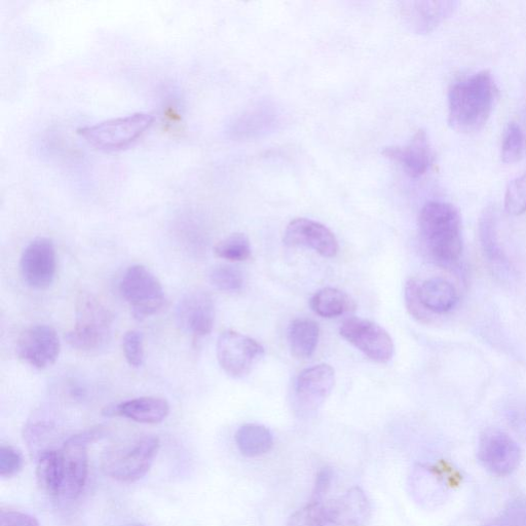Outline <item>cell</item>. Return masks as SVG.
<instances>
[{"mask_svg": "<svg viewBox=\"0 0 526 526\" xmlns=\"http://www.w3.org/2000/svg\"><path fill=\"white\" fill-rule=\"evenodd\" d=\"M500 97L490 71H480L456 82L448 93V123L454 130L472 134L481 131Z\"/></svg>", "mask_w": 526, "mask_h": 526, "instance_id": "6da1fadb", "label": "cell"}, {"mask_svg": "<svg viewBox=\"0 0 526 526\" xmlns=\"http://www.w3.org/2000/svg\"><path fill=\"white\" fill-rule=\"evenodd\" d=\"M423 243L442 266H452L463 253L462 220L458 209L448 203H427L419 216Z\"/></svg>", "mask_w": 526, "mask_h": 526, "instance_id": "7a4b0ae2", "label": "cell"}, {"mask_svg": "<svg viewBox=\"0 0 526 526\" xmlns=\"http://www.w3.org/2000/svg\"><path fill=\"white\" fill-rule=\"evenodd\" d=\"M114 316L93 294L82 292L75 305V325L66 335L67 344L78 351L96 352L111 340Z\"/></svg>", "mask_w": 526, "mask_h": 526, "instance_id": "3957f363", "label": "cell"}, {"mask_svg": "<svg viewBox=\"0 0 526 526\" xmlns=\"http://www.w3.org/2000/svg\"><path fill=\"white\" fill-rule=\"evenodd\" d=\"M160 440L156 436H144L133 442L111 447L101 459L103 473L123 483L143 478L159 453Z\"/></svg>", "mask_w": 526, "mask_h": 526, "instance_id": "277c9868", "label": "cell"}, {"mask_svg": "<svg viewBox=\"0 0 526 526\" xmlns=\"http://www.w3.org/2000/svg\"><path fill=\"white\" fill-rule=\"evenodd\" d=\"M156 119L146 112L111 119L78 130L91 146L103 152H118L129 147L153 127Z\"/></svg>", "mask_w": 526, "mask_h": 526, "instance_id": "5b68a950", "label": "cell"}, {"mask_svg": "<svg viewBox=\"0 0 526 526\" xmlns=\"http://www.w3.org/2000/svg\"><path fill=\"white\" fill-rule=\"evenodd\" d=\"M120 289L138 320L158 314L165 304L162 283L144 266L130 267L122 278Z\"/></svg>", "mask_w": 526, "mask_h": 526, "instance_id": "8992f818", "label": "cell"}, {"mask_svg": "<svg viewBox=\"0 0 526 526\" xmlns=\"http://www.w3.org/2000/svg\"><path fill=\"white\" fill-rule=\"evenodd\" d=\"M216 350L220 367L233 379L247 377L265 357V349L259 343L233 330L219 335Z\"/></svg>", "mask_w": 526, "mask_h": 526, "instance_id": "52a82bcc", "label": "cell"}, {"mask_svg": "<svg viewBox=\"0 0 526 526\" xmlns=\"http://www.w3.org/2000/svg\"><path fill=\"white\" fill-rule=\"evenodd\" d=\"M101 435V429H90L70 437L63 444L60 450L64 468L62 495L68 500H75L83 493L89 472L88 447Z\"/></svg>", "mask_w": 526, "mask_h": 526, "instance_id": "ba28073f", "label": "cell"}, {"mask_svg": "<svg viewBox=\"0 0 526 526\" xmlns=\"http://www.w3.org/2000/svg\"><path fill=\"white\" fill-rule=\"evenodd\" d=\"M340 333L346 341L374 362L385 364L394 356L392 337L377 323L350 318L343 323Z\"/></svg>", "mask_w": 526, "mask_h": 526, "instance_id": "9c48e42d", "label": "cell"}, {"mask_svg": "<svg viewBox=\"0 0 526 526\" xmlns=\"http://www.w3.org/2000/svg\"><path fill=\"white\" fill-rule=\"evenodd\" d=\"M478 460L492 474L511 475L521 462V449L507 433L498 429L484 431L479 439Z\"/></svg>", "mask_w": 526, "mask_h": 526, "instance_id": "30bf717a", "label": "cell"}, {"mask_svg": "<svg viewBox=\"0 0 526 526\" xmlns=\"http://www.w3.org/2000/svg\"><path fill=\"white\" fill-rule=\"evenodd\" d=\"M20 272L24 283L35 290L48 289L57 272V256L54 243L49 238H36L24 249L20 260Z\"/></svg>", "mask_w": 526, "mask_h": 526, "instance_id": "8fae6325", "label": "cell"}, {"mask_svg": "<svg viewBox=\"0 0 526 526\" xmlns=\"http://www.w3.org/2000/svg\"><path fill=\"white\" fill-rule=\"evenodd\" d=\"M335 385V371L327 364H319L300 372L295 382V407L299 415L309 416L331 394Z\"/></svg>", "mask_w": 526, "mask_h": 526, "instance_id": "7c38bea8", "label": "cell"}, {"mask_svg": "<svg viewBox=\"0 0 526 526\" xmlns=\"http://www.w3.org/2000/svg\"><path fill=\"white\" fill-rule=\"evenodd\" d=\"M61 344L56 330L49 325H34L19 337L17 353L21 360L37 369H46L58 359Z\"/></svg>", "mask_w": 526, "mask_h": 526, "instance_id": "4fadbf2b", "label": "cell"}, {"mask_svg": "<svg viewBox=\"0 0 526 526\" xmlns=\"http://www.w3.org/2000/svg\"><path fill=\"white\" fill-rule=\"evenodd\" d=\"M215 315L214 300L203 290L185 293L179 300L176 310L177 322L181 329L197 340L212 332Z\"/></svg>", "mask_w": 526, "mask_h": 526, "instance_id": "5bb4252c", "label": "cell"}, {"mask_svg": "<svg viewBox=\"0 0 526 526\" xmlns=\"http://www.w3.org/2000/svg\"><path fill=\"white\" fill-rule=\"evenodd\" d=\"M284 243L290 247L311 248L327 258L336 256L338 252L334 234L324 224L308 218L290 221L284 233Z\"/></svg>", "mask_w": 526, "mask_h": 526, "instance_id": "9a60e30c", "label": "cell"}, {"mask_svg": "<svg viewBox=\"0 0 526 526\" xmlns=\"http://www.w3.org/2000/svg\"><path fill=\"white\" fill-rule=\"evenodd\" d=\"M383 155L399 164L411 178L425 175L433 163L430 140L423 129L413 135L408 144L385 148Z\"/></svg>", "mask_w": 526, "mask_h": 526, "instance_id": "2e32d148", "label": "cell"}, {"mask_svg": "<svg viewBox=\"0 0 526 526\" xmlns=\"http://www.w3.org/2000/svg\"><path fill=\"white\" fill-rule=\"evenodd\" d=\"M170 412L168 401L160 397H140L108 406L104 410L106 417H123L140 424L162 423Z\"/></svg>", "mask_w": 526, "mask_h": 526, "instance_id": "e0dca14e", "label": "cell"}, {"mask_svg": "<svg viewBox=\"0 0 526 526\" xmlns=\"http://www.w3.org/2000/svg\"><path fill=\"white\" fill-rule=\"evenodd\" d=\"M401 15L416 32L427 33L449 18L458 7L456 2H405Z\"/></svg>", "mask_w": 526, "mask_h": 526, "instance_id": "ac0fdd59", "label": "cell"}, {"mask_svg": "<svg viewBox=\"0 0 526 526\" xmlns=\"http://www.w3.org/2000/svg\"><path fill=\"white\" fill-rule=\"evenodd\" d=\"M328 505L341 526H365L370 518V503L360 487L351 488Z\"/></svg>", "mask_w": 526, "mask_h": 526, "instance_id": "d6986e66", "label": "cell"}, {"mask_svg": "<svg viewBox=\"0 0 526 526\" xmlns=\"http://www.w3.org/2000/svg\"><path fill=\"white\" fill-rule=\"evenodd\" d=\"M419 293L424 307L433 315L453 311L459 294L456 287L442 278H433L420 284Z\"/></svg>", "mask_w": 526, "mask_h": 526, "instance_id": "ffe728a7", "label": "cell"}, {"mask_svg": "<svg viewBox=\"0 0 526 526\" xmlns=\"http://www.w3.org/2000/svg\"><path fill=\"white\" fill-rule=\"evenodd\" d=\"M320 328L317 322L308 318L295 319L288 331L292 355L300 360L311 358L319 343Z\"/></svg>", "mask_w": 526, "mask_h": 526, "instance_id": "44dd1931", "label": "cell"}, {"mask_svg": "<svg viewBox=\"0 0 526 526\" xmlns=\"http://www.w3.org/2000/svg\"><path fill=\"white\" fill-rule=\"evenodd\" d=\"M36 476L43 490L50 496L62 494L64 484V468L61 452L45 450L37 462Z\"/></svg>", "mask_w": 526, "mask_h": 526, "instance_id": "7402d4cb", "label": "cell"}, {"mask_svg": "<svg viewBox=\"0 0 526 526\" xmlns=\"http://www.w3.org/2000/svg\"><path fill=\"white\" fill-rule=\"evenodd\" d=\"M240 453L247 458L266 455L274 445V437L265 426L248 424L242 426L235 436Z\"/></svg>", "mask_w": 526, "mask_h": 526, "instance_id": "603a6c76", "label": "cell"}, {"mask_svg": "<svg viewBox=\"0 0 526 526\" xmlns=\"http://www.w3.org/2000/svg\"><path fill=\"white\" fill-rule=\"evenodd\" d=\"M313 311L323 318H335L354 311V300L345 292L335 288H323L311 299Z\"/></svg>", "mask_w": 526, "mask_h": 526, "instance_id": "cb8c5ba5", "label": "cell"}, {"mask_svg": "<svg viewBox=\"0 0 526 526\" xmlns=\"http://www.w3.org/2000/svg\"><path fill=\"white\" fill-rule=\"evenodd\" d=\"M287 526H341L328 503L311 502L298 510L288 520Z\"/></svg>", "mask_w": 526, "mask_h": 526, "instance_id": "d4e9b609", "label": "cell"}, {"mask_svg": "<svg viewBox=\"0 0 526 526\" xmlns=\"http://www.w3.org/2000/svg\"><path fill=\"white\" fill-rule=\"evenodd\" d=\"M496 214L493 209H486L479 222V236L484 252L491 260L502 261L503 253L497 239Z\"/></svg>", "mask_w": 526, "mask_h": 526, "instance_id": "484cf974", "label": "cell"}, {"mask_svg": "<svg viewBox=\"0 0 526 526\" xmlns=\"http://www.w3.org/2000/svg\"><path fill=\"white\" fill-rule=\"evenodd\" d=\"M217 257L231 262L245 261L251 256V244L244 234H233L214 248Z\"/></svg>", "mask_w": 526, "mask_h": 526, "instance_id": "4316f807", "label": "cell"}, {"mask_svg": "<svg viewBox=\"0 0 526 526\" xmlns=\"http://www.w3.org/2000/svg\"><path fill=\"white\" fill-rule=\"evenodd\" d=\"M524 135L516 123H510L503 136L502 159L505 164L518 162L524 152Z\"/></svg>", "mask_w": 526, "mask_h": 526, "instance_id": "83f0119b", "label": "cell"}, {"mask_svg": "<svg viewBox=\"0 0 526 526\" xmlns=\"http://www.w3.org/2000/svg\"><path fill=\"white\" fill-rule=\"evenodd\" d=\"M210 281L216 289L229 293L240 291L244 285L241 271L231 266L215 267L211 271Z\"/></svg>", "mask_w": 526, "mask_h": 526, "instance_id": "f1b7e54d", "label": "cell"}, {"mask_svg": "<svg viewBox=\"0 0 526 526\" xmlns=\"http://www.w3.org/2000/svg\"><path fill=\"white\" fill-rule=\"evenodd\" d=\"M505 209L513 216L526 212V172L509 183L505 195Z\"/></svg>", "mask_w": 526, "mask_h": 526, "instance_id": "f546056e", "label": "cell"}, {"mask_svg": "<svg viewBox=\"0 0 526 526\" xmlns=\"http://www.w3.org/2000/svg\"><path fill=\"white\" fill-rule=\"evenodd\" d=\"M420 283L415 279L407 281L405 286V304L409 314L423 324H430L433 321V314L423 305L420 293Z\"/></svg>", "mask_w": 526, "mask_h": 526, "instance_id": "4dcf8cb0", "label": "cell"}, {"mask_svg": "<svg viewBox=\"0 0 526 526\" xmlns=\"http://www.w3.org/2000/svg\"><path fill=\"white\" fill-rule=\"evenodd\" d=\"M123 351L130 366L139 368L144 362V342L141 332L128 331L123 337Z\"/></svg>", "mask_w": 526, "mask_h": 526, "instance_id": "1f68e13d", "label": "cell"}, {"mask_svg": "<svg viewBox=\"0 0 526 526\" xmlns=\"http://www.w3.org/2000/svg\"><path fill=\"white\" fill-rule=\"evenodd\" d=\"M24 460L16 448L11 445L0 447V476L12 478L23 468Z\"/></svg>", "mask_w": 526, "mask_h": 526, "instance_id": "d6a6232c", "label": "cell"}, {"mask_svg": "<svg viewBox=\"0 0 526 526\" xmlns=\"http://www.w3.org/2000/svg\"><path fill=\"white\" fill-rule=\"evenodd\" d=\"M485 526H526V503L510 504L496 519Z\"/></svg>", "mask_w": 526, "mask_h": 526, "instance_id": "836d02e7", "label": "cell"}, {"mask_svg": "<svg viewBox=\"0 0 526 526\" xmlns=\"http://www.w3.org/2000/svg\"><path fill=\"white\" fill-rule=\"evenodd\" d=\"M0 519L2 526H40V522L35 517L11 509H3Z\"/></svg>", "mask_w": 526, "mask_h": 526, "instance_id": "e575fe53", "label": "cell"}, {"mask_svg": "<svg viewBox=\"0 0 526 526\" xmlns=\"http://www.w3.org/2000/svg\"><path fill=\"white\" fill-rule=\"evenodd\" d=\"M333 480V472L330 468H323L317 475L312 502H323L329 493Z\"/></svg>", "mask_w": 526, "mask_h": 526, "instance_id": "d590c367", "label": "cell"}, {"mask_svg": "<svg viewBox=\"0 0 526 526\" xmlns=\"http://www.w3.org/2000/svg\"><path fill=\"white\" fill-rule=\"evenodd\" d=\"M131 526H145V525H142V524H135V525H131Z\"/></svg>", "mask_w": 526, "mask_h": 526, "instance_id": "8d00e7d4", "label": "cell"}]
</instances>
